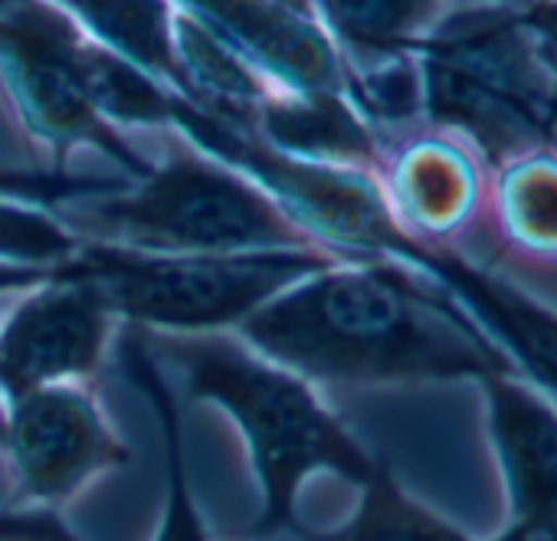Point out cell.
I'll return each instance as SVG.
<instances>
[{"mask_svg":"<svg viewBox=\"0 0 557 541\" xmlns=\"http://www.w3.org/2000/svg\"><path fill=\"white\" fill-rule=\"evenodd\" d=\"M236 335L319 391L479 384L511 368L436 283L394 262L335 259Z\"/></svg>","mask_w":557,"mask_h":541,"instance_id":"cell-1","label":"cell"},{"mask_svg":"<svg viewBox=\"0 0 557 541\" xmlns=\"http://www.w3.org/2000/svg\"><path fill=\"white\" fill-rule=\"evenodd\" d=\"M151 342L181 371L187 397L220 410L239 433L259 492L252 521L259 541L286 538L302 525L299 502L312 479L335 476L358 489L381 466L384 456L364 446L325 391L259 355L239 335Z\"/></svg>","mask_w":557,"mask_h":541,"instance_id":"cell-2","label":"cell"},{"mask_svg":"<svg viewBox=\"0 0 557 541\" xmlns=\"http://www.w3.org/2000/svg\"><path fill=\"white\" fill-rule=\"evenodd\" d=\"M420 119L462 142L492 174L557 145V86L544 73L521 8L453 4L417 44Z\"/></svg>","mask_w":557,"mask_h":541,"instance_id":"cell-3","label":"cell"},{"mask_svg":"<svg viewBox=\"0 0 557 541\" xmlns=\"http://www.w3.org/2000/svg\"><path fill=\"white\" fill-rule=\"evenodd\" d=\"M57 213L83 239L145 253H325L259 184L190 142L128 187Z\"/></svg>","mask_w":557,"mask_h":541,"instance_id":"cell-4","label":"cell"},{"mask_svg":"<svg viewBox=\"0 0 557 541\" xmlns=\"http://www.w3.org/2000/svg\"><path fill=\"white\" fill-rule=\"evenodd\" d=\"M335 259L319 249L145 253L83 239L60 269L96 283L122 329L151 339H194L236 335L259 309Z\"/></svg>","mask_w":557,"mask_h":541,"instance_id":"cell-5","label":"cell"},{"mask_svg":"<svg viewBox=\"0 0 557 541\" xmlns=\"http://www.w3.org/2000/svg\"><path fill=\"white\" fill-rule=\"evenodd\" d=\"M0 456L14 472L11 502L57 512L135 459L86 384H53L4 401Z\"/></svg>","mask_w":557,"mask_h":541,"instance_id":"cell-6","label":"cell"},{"mask_svg":"<svg viewBox=\"0 0 557 541\" xmlns=\"http://www.w3.org/2000/svg\"><path fill=\"white\" fill-rule=\"evenodd\" d=\"M122 322L102 290L66 269L21 293L0 316V397L86 384L109 358Z\"/></svg>","mask_w":557,"mask_h":541,"instance_id":"cell-7","label":"cell"},{"mask_svg":"<svg viewBox=\"0 0 557 541\" xmlns=\"http://www.w3.org/2000/svg\"><path fill=\"white\" fill-rule=\"evenodd\" d=\"M475 388L505 492V521L557 541V404L511 368L485 374Z\"/></svg>","mask_w":557,"mask_h":541,"instance_id":"cell-8","label":"cell"},{"mask_svg":"<svg viewBox=\"0 0 557 541\" xmlns=\"http://www.w3.org/2000/svg\"><path fill=\"white\" fill-rule=\"evenodd\" d=\"M377 177L397 223L440 249H453V239L482 213L488 197L482 161L443 132L417 135L384 155Z\"/></svg>","mask_w":557,"mask_h":541,"instance_id":"cell-9","label":"cell"},{"mask_svg":"<svg viewBox=\"0 0 557 541\" xmlns=\"http://www.w3.org/2000/svg\"><path fill=\"white\" fill-rule=\"evenodd\" d=\"M436 283L505 355V361L557 404V309L456 249H440Z\"/></svg>","mask_w":557,"mask_h":541,"instance_id":"cell-10","label":"cell"},{"mask_svg":"<svg viewBox=\"0 0 557 541\" xmlns=\"http://www.w3.org/2000/svg\"><path fill=\"white\" fill-rule=\"evenodd\" d=\"M246 132L278 155L312 164L377 171L384 161L381 132L348 93H296L272 86L256 106Z\"/></svg>","mask_w":557,"mask_h":541,"instance_id":"cell-11","label":"cell"},{"mask_svg":"<svg viewBox=\"0 0 557 541\" xmlns=\"http://www.w3.org/2000/svg\"><path fill=\"white\" fill-rule=\"evenodd\" d=\"M119 365L125 381L141 394V401L151 410L158 440H161V459H164V502L158 512V528L151 541H213L210 525L203 518V508L197 502L190 466H187V446H184V417L174 384L168 381L154 342L145 332L122 329L119 332Z\"/></svg>","mask_w":557,"mask_h":541,"instance_id":"cell-12","label":"cell"},{"mask_svg":"<svg viewBox=\"0 0 557 541\" xmlns=\"http://www.w3.org/2000/svg\"><path fill=\"white\" fill-rule=\"evenodd\" d=\"M342 53L348 76L410 60L417 44L453 8L449 0H306Z\"/></svg>","mask_w":557,"mask_h":541,"instance_id":"cell-13","label":"cell"},{"mask_svg":"<svg viewBox=\"0 0 557 541\" xmlns=\"http://www.w3.org/2000/svg\"><path fill=\"white\" fill-rule=\"evenodd\" d=\"M485 207L515 256L557 266V145L492 171Z\"/></svg>","mask_w":557,"mask_h":541,"instance_id":"cell-14","label":"cell"},{"mask_svg":"<svg viewBox=\"0 0 557 541\" xmlns=\"http://www.w3.org/2000/svg\"><path fill=\"white\" fill-rule=\"evenodd\" d=\"M289 541H475L453 518L417 499L387 459L358 485L355 508L325 528L299 525Z\"/></svg>","mask_w":557,"mask_h":541,"instance_id":"cell-15","label":"cell"},{"mask_svg":"<svg viewBox=\"0 0 557 541\" xmlns=\"http://www.w3.org/2000/svg\"><path fill=\"white\" fill-rule=\"evenodd\" d=\"M79 246L83 236L66 226L57 210L0 197V266L53 273L79 253Z\"/></svg>","mask_w":557,"mask_h":541,"instance_id":"cell-16","label":"cell"},{"mask_svg":"<svg viewBox=\"0 0 557 541\" xmlns=\"http://www.w3.org/2000/svg\"><path fill=\"white\" fill-rule=\"evenodd\" d=\"M132 177H96V174H70L66 168L53 171H14V168H0V197H17L30 200L40 207H63L73 200H89L102 194H115L128 187Z\"/></svg>","mask_w":557,"mask_h":541,"instance_id":"cell-17","label":"cell"},{"mask_svg":"<svg viewBox=\"0 0 557 541\" xmlns=\"http://www.w3.org/2000/svg\"><path fill=\"white\" fill-rule=\"evenodd\" d=\"M0 541H79L63 512L8 502L0 505Z\"/></svg>","mask_w":557,"mask_h":541,"instance_id":"cell-18","label":"cell"},{"mask_svg":"<svg viewBox=\"0 0 557 541\" xmlns=\"http://www.w3.org/2000/svg\"><path fill=\"white\" fill-rule=\"evenodd\" d=\"M521 21L544 73L557 86V0H528L521 4Z\"/></svg>","mask_w":557,"mask_h":541,"instance_id":"cell-19","label":"cell"},{"mask_svg":"<svg viewBox=\"0 0 557 541\" xmlns=\"http://www.w3.org/2000/svg\"><path fill=\"white\" fill-rule=\"evenodd\" d=\"M488 541H541V538H534V534H528L524 528H518V525H508V521H505V525H502Z\"/></svg>","mask_w":557,"mask_h":541,"instance_id":"cell-20","label":"cell"},{"mask_svg":"<svg viewBox=\"0 0 557 541\" xmlns=\"http://www.w3.org/2000/svg\"><path fill=\"white\" fill-rule=\"evenodd\" d=\"M449 4H508V8H521L528 0H449Z\"/></svg>","mask_w":557,"mask_h":541,"instance_id":"cell-21","label":"cell"},{"mask_svg":"<svg viewBox=\"0 0 557 541\" xmlns=\"http://www.w3.org/2000/svg\"><path fill=\"white\" fill-rule=\"evenodd\" d=\"M0 443H4V397H0Z\"/></svg>","mask_w":557,"mask_h":541,"instance_id":"cell-22","label":"cell"}]
</instances>
